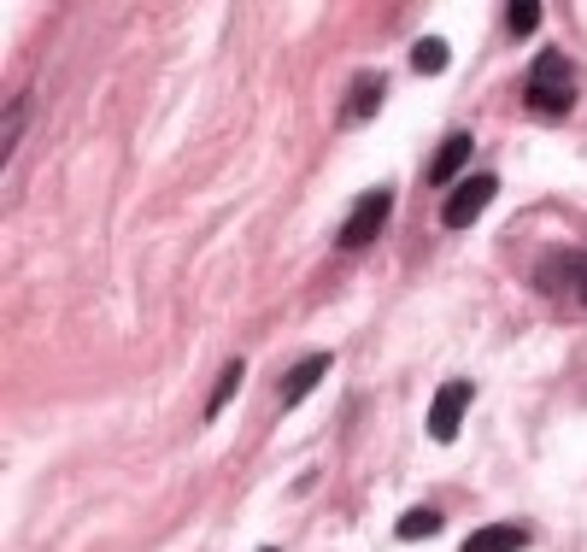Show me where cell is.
<instances>
[{
	"instance_id": "7",
	"label": "cell",
	"mask_w": 587,
	"mask_h": 552,
	"mask_svg": "<svg viewBox=\"0 0 587 552\" xmlns=\"http://www.w3.org/2000/svg\"><path fill=\"white\" fill-rule=\"evenodd\" d=\"M323 370H329V353H312V359H300V365L282 376V406H294L300 394H312L317 382H323Z\"/></svg>"
},
{
	"instance_id": "1",
	"label": "cell",
	"mask_w": 587,
	"mask_h": 552,
	"mask_svg": "<svg viewBox=\"0 0 587 552\" xmlns=\"http://www.w3.org/2000/svg\"><path fill=\"white\" fill-rule=\"evenodd\" d=\"M529 106L535 112H570L576 106V65L558 53V47H546L541 59H535V71H529Z\"/></svg>"
},
{
	"instance_id": "8",
	"label": "cell",
	"mask_w": 587,
	"mask_h": 552,
	"mask_svg": "<svg viewBox=\"0 0 587 552\" xmlns=\"http://www.w3.org/2000/svg\"><path fill=\"white\" fill-rule=\"evenodd\" d=\"M411 71H423V77L447 71V42H441V36H423V42L411 47Z\"/></svg>"
},
{
	"instance_id": "14",
	"label": "cell",
	"mask_w": 587,
	"mask_h": 552,
	"mask_svg": "<svg viewBox=\"0 0 587 552\" xmlns=\"http://www.w3.org/2000/svg\"><path fill=\"white\" fill-rule=\"evenodd\" d=\"M576 294L587 300V253H576Z\"/></svg>"
},
{
	"instance_id": "11",
	"label": "cell",
	"mask_w": 587,
	"mask_h": 552,
	"mask_svg": "<svg viewBox=\"0 0 587 552\" xmlns=\"http://www.w3.org/2000/svg\"><path fill=\"white\" fill-rule=\"evenodd\" d=\"M235 388H241V359H229L224 365V376H218V388H212V400H206V417H218L235 400Z\"/></svg>"
},
{
	"instance_id": "13",
	"label": "cell",
	"mask_w": 587,
	"mask_h": 552,
	"mask_svg": "<svg viewBox=\"0 0 587 552\" xmlns=\"http://www.w3.org/2000/svg\"><path fill=\"white\" fill-rule=\"evenodd\" d=\"M505 30H511V36H535V30H541V6H535V0H517V6L505 12Z\"/></svg>"
},
{
	"instance_id": "4",
	"label": "cell",
	"mask_w": 587,
	"mask_h": 552,
	"mask_svg": "<svg viewBox=\"0 0 587 552\" xmlns=\"http://www.w3.org/2000/svg\"><path fill=\"white\" fill-rule=\"evenodd\" d=\"M476 400V388L470 382H447L441 394H435V406H429V435L435 441H458V423H464V406Z\"/></svg>"
},
{
	"instance_id": "10",
	"label": "cell",
	"mask_w": 587,
	"mask_h": 552,
	"mask_svg": "<svg viewBox=\"0 0 587 552\" xmlns=\"http://www.w3.org/2000/svg\"><path fill=\"white\" fill-rule=\"evenodd\" d=\"M382 89H388V83H382L376 71H370V77H359V94L347 100V118H370V112L382 106Z\"/></svg>"
},
{
	"instance_id": "6",
	"label": "cell",
	"mask_w": 587,
	"mask_h": 552,
	"mask_svg": "<svg viewBox=\"0 0 587 552\" xmlns=\"http://www.w3.org/2000/svg\"><path fill=\"white\" fill-rule=\"evenodd\" d=\"M529 547V529H517V523H494V529H476L464 552H523Z\"/></svg>"
},
{
	"instance_id": "3",
	"label": "cell",
	"mask_w": 587,
	"mask_h": 552,
	"mask_svg": "<svg viewBox=\"0 0 587 552\" xmlns=\"http://www.w3.org/2000/svg\"><path fill=\"white\" fill-rule=\"evenodd\" d=\"M499 194V177L488 171V177H464V183L447 194V212H441V224L447 230H464V224H476L482 218V206Z\"/></svg>"
},
{
	"instance_id": "15",
	"label": "cell",
	"mask_w": 587,
	"mask_h": 552,
	"mask_svg": "<svg viewBox=\"0 0 587 552\" xmlns=\"http://www.w3.org/2000/svg\"><path fill=\"white\" fill-rule=\"evenodd\" d=\"M259 552H276V547H259Z\"/></svg>"
},
{
	"instance_id": "12",
	"label": "cell",
	"mask_w": 587,
	"mask_h": 552,
	"mask_svg": "<svg viewBox=\"0 0 587 552\" xmlns=\"http://www.w3.org/2000/svg\"><path fill=\"white\" fill-rule=\"evenodd\" d=\"M24 124H30V100H12V106H6V130H0V153H6V159H12V147L24 136Z\"/></svg>"
},
{
	"instance_id": "5",
	"label": "cell",
	"mask_w": 587,
	"mask_h": 552,
	"mask_svg": "<svg viewBox=\"0 0 587 552\" xmlns=\"http://www.w3.org/2000/svg\"><path fill=\"white\" fill-rule=\"evenodd\" d=\"M470 147H476V141L464 136V130H458V136H447L441 141V153H435V165H429V183H458V171H464V159H470Z\"/></svg>"
},
{
	"instance_id": "2",
	"label": "cell",
	"mask_w": 587,
	"mask_h": 552,
	"mask_svg": "<svg viewBox=\"0 0 587 552\" xmlns=\"http://www.w3.org/2000/svg\"><path fill=\"white\" fill-rule=\"evenodd\" d=\"M388 212H394V194L388 188H370L359 206L347 212V224H341V247H370L382 235V224H388Z\"/></svg>"
},
{
	"instance_id": "9",
	"label": "cell",
	"mask_w": 587,
	"mask_h": 552,
	"mask_svg": "<svg viewBox=\"0 0 587 552\" xmlns=\"http://www.w3.org/2000/svg\"><path fill=\"white\" fill-rule=\"evenodd\" d=\"M435 529H441V511H435V506H417V511L400 517V541H429Z\"/></svg>"
}]
</instances>
